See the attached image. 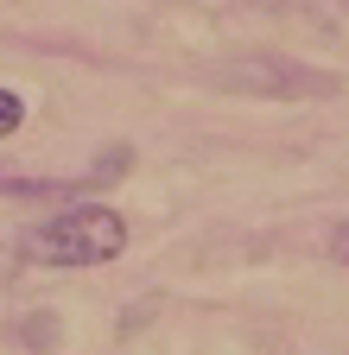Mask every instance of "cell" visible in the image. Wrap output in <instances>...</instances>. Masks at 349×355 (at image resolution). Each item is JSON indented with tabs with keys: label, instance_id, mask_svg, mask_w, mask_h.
Returning a JSON list of instances; mask_svg holds the SVG:
<instances>
[{
	"label": "cell",
	"instance_id": "obj_2",
	"mask_svg": "<svg viewBox=\"0 0 349 355\" xmlns=\"http://www.w3.org/2000/svg\"><path fill=\"white\" fill-rule=\"evenodd\" d=\"M19 121H26V96L19 89H0V140H13Z\"/></svg>",
	"mask_w": 349,
	"mask_h": 355
},
{
	"label": "cell",
	"instance_id": "obj_4",
	"mask_svg": "<svg viewBox=\"0 0 349 355\" xmlns=\"http://www.w3.org/2000/svg\"><path fill=\"white\" fill-rule=\"evenodd\" d=\"M0 279H7V248H0Z\"/></svg>",
	"mask_w": 349,
	"mask_h": 355
},
{
	"label": "cell",
	"instance_id": "obj_3",
	"mask_svg": "<svg viewBox=\"0 0 349 355\" xmlns=\"http://www.w3.org/2000/svg\"><path fill=\"white\" fill-rule=\"evenodd\" d=\"M330 254H337V266H349V222H337V235H330Z\"/></svg>",
	"mask_w": 349,
	"mask_h": 355
},
{
	"label": "cell",
	"instance_id": "obj_1",
	"mask_svg": "<svg viewBox=\"0 0 349 355\" xmlns=\"http://www.w3.org/2000/svg\"><path fill=\"white\" fill-rule=\"evenodd\" d=\"M127 241H134V222H127L114 203H70L45 222H32V229L19 235V260L32 266H108L127 254Z\"/></svg>",
	"mask_w": 349,
	"mask_h": 355
}]
</instances>
